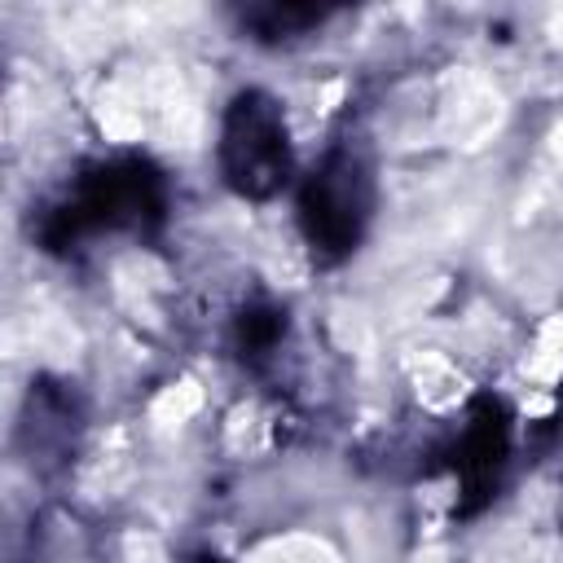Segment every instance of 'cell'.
I'll list each match as a JSON object with an SVG mask.
<instances>
[{"mask_svg": "<svg viewBox=\"0 0 563 563\" xmlns=\"http://www.w3.org/2000/svg\"><path fill=\"white\" fill-rule=\"evenodd\" d=\"M290 128L277 97L246 88L229 101L220 123V172L242 198H273L290 180Z\"/></svg>", "mask_w": 563, "mask_h": 563, "instance_id": "1", "label": "cell"}, {"mask_svg": "<svg viewBox=\"0 0 563 563\" xmlns=\"http://www.w3.org/2000/svg\"><path fill=\"white\" fill-rule=\"evenodd\" d=\"M369 172L356 154L334 150L303 185L299 198V220H303V238L312 242L317 255H347L356 251L365 220H369Z\"/></svg>", "mask_w": 563, "mask_h": 563, "instance_id": "2", "label": "cell"}]
</instances>
